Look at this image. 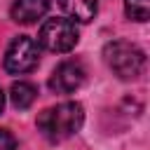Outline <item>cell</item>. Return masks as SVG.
I'll use <instances>...</instances> for the list:
<instances>
[{
	"label": "cell",
	"instance_id": "obj_1",
	"mask_svg": "<svg viewBox=\"0 0 150 150\" xmlns=\"http://www.w3.org/2000/svg\"><path fill=\"white\" fill-rule=\"evenodd\" d=\"M82 122H84V110L75 101H66V103L45 108L38 115V129L42 131V136L47 141H54V143L66 141L68 136L77 134Z\"/></svg>",
	"mask_w": 150,
	"mask_h": 150
},
{
	"label": "cell",
	"instance_id": "obj_2",
	"mask_svg": "<svg viewBox=\"0 0 150 150\" xmlns=\"http://www.w3.org/2000/svg\"><path fill=\"white\" fill-rule=\"evenodd\" d=\"M103 56H105L108 68L122 80H136L145 68V54L127 40L108 42L103 47Z\"/></svg>",
	"mask_w": 150,
	"mask_h": 150
},
{
	"label": "cell",
	"instance_id": "obj_3",
	"mask_svg": "<svg viewBox=\"0 0 150 150\" xmlns=\"http://www.w3.org/2000/svg\"><path fill=\"white\" fill-rule=\"evenodd\" d=\"M77 40H80V33H77L75 21L63 19V16L47 19L42 23V28H40V35H38V42L47 52H54V54L70 52L77 45Z\"/></svg>",
	"mask_w": 150,
	"mask_h": 150
},
{
	"label": "cell",
	"instance_id": "obj_4",
	"mask_svg": "<svg viewBox=\"0 0 150 150\" xmlns=\"http://www.w3.org/2000/svg\"><path fill=\"white\" fill-rule=\"evenodd\" d=\"M38 61H40V47L28 35H16L5 52V70L12 75H23L33 70Z\"/></svg>",
	"mask_w": 150,
	"mask_h": 150
},
{
	"label": "cell",
	"instance_id": "obj_5",
	"mask_svg": "<svg viewBox=\"0 0 150 150\" xmlns=\"http://www.w3.org/2000/svg\"><path fill=\"white\" fill-rule=\"evenodd\" d=\"M84 82V68L77 61H63L54 68L49 77V89L56 94H73Z\"/></svg>",
	"mask_w": 150,
	"mask_h": 150
},
{
	"label": "cell",
	"instance_id": "obj_6",
	"mask_svg": "<svg viewBox=\"0 0 150 150\" xmlns=\"http://www.w3.org/2000/svg\"><path fill=\"white\" fill-rule=\"evenodd\" d=\"M49 9V0H16L9 9L16 23H35Z\"/></svg>",
	"mask_w": 150,
	"mask_h": 150
},
{
	"label": "cell",
	"instance_id": "obj_7",
	"mask_svg": "<svg viewBox=\"0 0 150 150\" xmlns=\"http://www.w3.org/2000/svg\"><path fill=\"white\" fill-rule=\"evenodd\" d=\"M61 9L75 21H91L96 16V0H59Z\"/></svg>",
	"mask_w": 150,
	"mask_h": 150
},
{
	"label": "cell",
	"instance_id": "obj_8",
	"mask_svg": "<svg viewBox=\"0 0 150 150\" xmlns=\"http://www.w3.org/2000/svg\"><path fill=\"white\" fill-rule=\"evenodd\" d=\"M9 98H12V105L19 108V110H26L33 105V101L38 98V87L30 84V82H14L12 89H9Z\"/></svg>",
	"mask_w": 150,
	"mask_h": 150
},
{
	"label": "cell",
	"instance_id": "obj_9",
	"mask_svg": "<svg viewBox=\"0 0 150 150\" xmlns=\"http://www.w3.org/2000/svg\"><path fill=\"white\" fill-rule=\"evenodd\" d=\"M127 16L134 21H148L150 16V0H124Z\"/></svg>",
	"mask_w": 150,
	"mask_h": 150
},
{
	"label": "cell",
	"instance_id": "obj_10",
	"mask_svg": "<svg viewBox=\"0 0 150 150\" xmlns=\"http://www.w3.org/2000/svg\"><path fill=\"white\" fill-rule=\"evenodd\" d=\"M0 150H16V138L9 129H0Z\"/></svg>",
	"mask_w": 150,
	"mask_h": 150
},
{
	"label": "cell",
	"instance_id": "obj_11",
	"mask_svg": "<svg viewBox=\"0 0 150 150\" xmlns=\"http://www.w3.org/2000/svg\"><path fill=\"white\" fill-rule=\"evenodd\" d=\"M2 108H5V94H2V89H0V112H2Z\"/></svg>",
	"mask_w": 150,
	"mask_h": 150
}]
</instances>
